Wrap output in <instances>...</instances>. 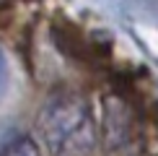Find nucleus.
<instances>
[{
    "instance_id": "2",
    "label": "nucleus",
    "mask_w": 158,
    "mask_h": 156,
    "mask_svg": "<svg viewBox=\"0 0 158 156\" xmlns=\"http://www.w3.org/2000/svg\"><path fill=\"white\" fill-rule=\"evenodd\" d=\"M8 89V60H5V52L0 50V96Z\"/></svg>"
},
{
    "instance_id": "1",
    "label": "nucleus",
    "mask_w": 158,
    "mask_h": 156,
    "mask_svg": "<svg viewBox=\"0 0 158 156\" xmlns=\"http://www.w3.org/2000/svg\"><path fill=\"white\" fill-rule=\"evenodd\" d=\"M36 128L52 156H88L94 151V117L81 96L49 99L39 112Z\"/></svg>"
}]
</instances>
